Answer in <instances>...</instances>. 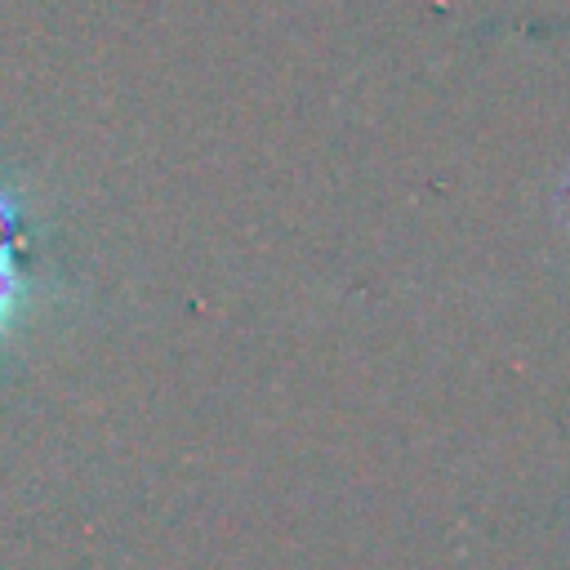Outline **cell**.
I'll return each mask as SVG.
<instances>
[{"mask_svg": "<svg viewBox=\"0 0 570 570\" xmlns=\"http://www.w3.org/2000/svg\"><path fill=\"white\" fill-rule=\"evenodd\" d=\"M18 249H22V214L18 200L0 187V330L18 316L27 294V281L18 272Z\"/></svg>", "mask_w": 570, "mask_h": 570, "instance_id": "1", "label": "cell"}]
</instances>
